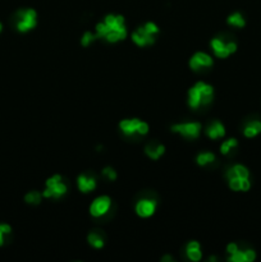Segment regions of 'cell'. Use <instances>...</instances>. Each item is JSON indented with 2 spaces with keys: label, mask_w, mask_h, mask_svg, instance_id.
<instances>
[{
  "label": "cell",
  "mask_w": 261,
  "mask_h": 262,
  "mask_svg": "<svg viewBox=\"0 0 261 262\" xmlns=\"http://www.w3.org/2000/svg\"><path fill=\"white\" fill-rule=\"evenodd\" d=\"M96 35L112 44L124 40L128 35L124 17L121 14H108L104 21L96 24Z\"/></svg>",
  "instance_id": "6da1fadb"
},
{
  "label": "cell",
  "mask_w": 261,
  "mask_h": 262,
  "mask_svg": "<svg viewBox=\"0 0 261 262\" xmlns=\"http://www.w3.org/2000/svg\"><path fill=\"white\" fill-rule=\"evenodd\" d=\"M214 97V88L211 85L206 82H197L188 90V106L191 109H197L202 105H209Z\"/></svg>",
  "instance_id": "7a4b0ae2"
},
{
  "label": "cell",
  "mask_w": 261,
  "mask_h": 262,
  "mask_svg": "<svg viewBox=\"0 0 261 262\" xmlns=\"http://www.w3.org/2000/svg\"><path fill=\"white\" fill-rule=\"evenodd\" d=\"M67 191H68V187H67L66 183L63 182L62 175L55 174L45 182V190L42 192V197L59 200L67 193Z\"/></svg>",
  "instance_id": "3957f363"
},
{
  "label": "cell",
  "mask_w": 261,
  "mask_h": 262,
  "mask_svg": "<svg viewBox=\"0 0 261 262\" xmlns=\"http://www.w3.org/2000/svg\"><path fill=\"white\" fill-rule=\"evenodd\" d=\"M119 128L124 136L133 137V136H145L149 133V124L146 122H142L133 118V119H124L119 123Z\"/></svg>",
  "instance_id": "277c9868"
},
{
  "label": "cell",
  "mask_w": 261,
  "mask_h": 262,
  "mask_svg": "<svg viewBox=\"0 0 261 262\" xmlns=\"http://www.w3.org/2000/svg\"><path fill=\"white\" fill-rule=\"evenodd\" d=\"M201 123L199 122H185V123H177L171 127V131L173 133H178L182 137L187 140H195L201 133Z\"/></svg>",
  "instance_id": "5b68a950"
},
{
  "label": "cell",
  "mask_w": 261,
  "mask_h": 262,
  "mask_svg": "<svg viewBox=\"0 0 261 262\" xmlns=\"http://www.w3.org/2000/svg\"><path fill=\"white\" fill-rule=\"evenodd\" d=\"M17 30L19 32H28L37 26V13L35 9H21L17 13Z\"/></svg>",
  "instance_id": "8992f818"
},
{
  "label": "cell",
  "mask_w": 261,
  "mask_h": 262,
  "mask_svg": "<svg viewBox=\"0 0 261 262\" xmlns=\"http://www.w3.org/2000/svg\"><path fill=\"white\" fill-rule=\"evenodd\" d=\"M210 46L212 49V52H214V55L218 56L220 59H226L230 55V54H233V52H237V44L233 41L226 42L224 40L219 37L212 38L211 41H210Z\"/></svg>",
  "instance_id": "52a82bcc"
},
{
  "label": "cell",
  "mask_w": 261,
  "mask_h": 262,
  "mask_svg": "<svg viewBox=\"0 0 261 262\" xmlns=\"http://www.w3.org/2000/svg\"><path fill=\"white\" fill-rule=\"evenodd\" d=\"M112 207V200L109 196H100L92 201L90 205V214L94 217H103L106 215Z\"/></svg>",
  "instance_id": "ba28073f"
},
{
  "label": "cell",
  "mask_w": 261,
  "mask_h": 262,
  "mask_svg": "<svg viewBox=\"0 0 261 262\" xmlns=\"http://www.w3.org/2000/svg\"><path fill=\"white\" fill-rule=\"evenodd\" d=\"M157 209V202L153 198H141L137 201L136 206H135V211L139 217L147 219V217L153 216L155 214V211Z\"/></svg>",
  "instance_id": "9c48e42d"
},
{
  "label": "cell",
  "mask_w": 261,
  "mask_h": 262,
  "mask_svg": "<svg viewBox=\"0 0 261 262\" xmlns=\"http://www.w3.org/2000/svg\"><path fill=\"white\" fill-rule=\"evenodd\" d=\"M132 41L139 48L150 46L155 42V35L151 34L145 26H142V27L137 28L136 31H133Z\"/></svg>",
  "instance_id": "30bf717a"
},
{
  "label": "cell",
  "mask_w": 261,
  "mask_h": 262,
  "mask_svg": "<svg viewBox=\"0 0 261 262\" xmlns=\"http://www.w3.org/2000/svg\"><path fill=\"white\" fill-rule=\"evenodd\" d=\"M214 64L211 56L202 52H195L190 59V68L192 70H199L200 68H210Z\"/></svg>",
  "instance_id": "8fae6325"
},
{
  "label": "cell",
  "mask_w": 261,
  "mask_h": 262,
  "mask_svg": "<svg viewBox=\"0 0 261 262\" xmlns=\"http://www.w3.org/2000/svg\"><path fill=\"white\" fill-rule=\"evenodd\" d=\"M77 186H78V190L82 192V193H90L92 191L96 188V179H95L92 175H88V174H81L77 178Z\"/></svg>",
  "instance_id": "7c38bea8"
},
{
  "label": "cell",
  "mask_w": 261,
  "mask_h": 262,
  "mask_svg": "<svg viewBox=\"0 0 261 262\" xmlns=\"http://www.w3.org/2000/svg\"><path fill=\"white\" fill-rule=\"evenodd\" d=\"M256 260V252L254 249H238L236 253L228 256L230 262H252Z\"/></svg>",
  "instance_id": "4fadbf2b"
},
{
  "label": "cell",
  "mask_w": 261,
  "mask_h": 262,
  "mask_svg": "<svg viewBox=\"0 0 261 262\" xmlns=\"http://www.w3.org/2000/svg\"><path fill=\"white\" fill-rule=\"evenodd\" d=\"M205 133L210 140H218V138H222L226 136V127L219 121H214L208 125V128L205 129Z\"/></svg>",
  "instance_id": "5bb4252c"
},
{
  "label": "cell",
  "mask_w": 261,
  "mask_h": 262,
  "mask_svg": "<svg viewBox=\"0 0 261 262\" xmlns=\"http://www.w3.org/2000/svg\"><path fill=\"white\" fill-rule=\"evenodd\" d=\"M186 255H187L188 260H191L193 262H197L202 259L201 245L197 241H191L186 245Z\"/></svg>",
  "instance_id": "9a60e30c"
},
{
  "label": "cell",
  "mask_w": 261,
  "mask_h": 262,
  "mask_svg": "<svg viewBox=\"0 0 261 262\" xmlns=\"http://www.w3.org/2000/svg\"><path fill=\"white\" fill-rule=\"evenodd\" d=\"M229 183V188L232 191H242V192H247L251 188L250 178H230L228 179Z\"/></svg>",
  "instance_id": "2e32d148"
},
{
  "label": "cell",
  "mask_w": 261,
  "mask_h": 262,
  "mask_svg": "<svg viewBox=\"0 0 261 262\" xmlns=\"http://www.w3.org/2000/svg\"><path fill=\"white\" fill-rule=\"evenodd\" d=\"M165 152V146L161 143H151L145 147V154L151 160H159Z\"/></svg>",
  "instance_id": "e0dca14e"
},
{
  "label": "cell",
  "mask_w": 261,
  "mask_h": 262,
  "mask_svg": "<svg viewBox=\"0 0 261 262\" xmlns=\"http://www.w3.org/2000/svg\"><path fill=\"white\" fill-rule=\"evenodd\" d=\"M230 178H250V172L244 165L236 164L226 172V179Z\"/></svg>",
  "instance_id": "ac0fdd59"
},
{
  "label": "cell",
  "mask_w": 261,
  "mask_h": 262,
  "mask_svg": "<svg viewBox=\"0 0 261 262\" xmlns=\"http://www.w3.org/2000/svg\"><path fill=\"white\" fill-rule=\"evenodd\" d=\"M261 133V121H251L244 128V136L247 138H254Z\"/></svg>",
  "instance_id": "d6986e66"
},
{
  "label": "cell",
  "mask_w": 261,
  "mask_h": 262,
  "mask_svg": "<svg viewBox=\"0 0 261 262\" xmlns=\"http://www.w3.org/2000/svg\"><path fill=\"white\" fill-rule=\"evenodd\" d=\"M226 23L237 28H244V26H246V21H244V16H242L240 12H236V13L230 14L229 17L226 18Z\"/></svg>",
  "instance_id": "ffe728a7"
},
{
  "label": "cell",
  "mask_w": 261,
  "mask_h": 262,
  "mask_svg": "<svg viewBox=\"0 0 261 262\" xmlns=\"http://www.w3.org/2000/svg\"><path fill=\"white\" fill-rule=\"evenodd\" d=\"M87 242H88V245H90L91 247H94V248L96 249H100L104 247V239H103V237H101L99 233H96V231H92V233L87 235Z\"/></svg>",
  "instance_id": "44dd1931"
},
{
  "label": "cell",
  "mask_w": 261,
  "mask_h": 262,
  "mask_svg": "<svg viewBox=\"0 0 261 262\" xmlns=\"http://www.w3.org/2000/svg\"><path fill=\"white\" fill-rule=\"evenodd\" d=\"M214 161H215V155L209 151L200 152L197 157H196V162H197L200 166L209 165V164H211V162Z\"/></svg>",
  "instance_id": "7402d4cb"
},
{
  "label": "cell",
  "mask_w": 261,
  "mask_h": 262,
  "mask_svg": "<svg viewBox=\"0 0 261 262\" xmlns=\"http://www.w3.org/2000/svg\"><path fill=\"white\" fill-rule=\"evenodd\" d=\"M237 146H238V141H237L236 138H229V140H226V141H224L223 143L220 145V152H222L223 155H228Z\"/></svg>",
  "instance_id": "603a6c76"
},
{
  "label": "cell",
  "mask_w": 261,
  "mask_h": 262,
  "mask_svg": "<svg viewBox=\"0 0 261 262\" xmlns=\"http://www.w3.org/2000/svg\"><path fill=\"white\" fill-rule=\"evenodd\" d=\"M41 198L42 193H38L37 191H31V192H28V193L25 196L26 202L31 205H38L41 202Z\"/></svg>",
  "instance_id": "cb8c5ba5"
},
{
  "label": "cell",
  "mask_w": 261,
  "mask_h": 262,
  "mask_svg": "<svg viewBox=\"0 0 261 262\" xmlns=\"http://www.w3.org/2000/svg\"><path fill=\"white\" fill-rule=\"evenodd\" d=\"M98 35H96V32H90L87 31L85 32L84 36H82V38H81V44H82V46H90L92 42L95 41V40H98Z\"/></svg>",
  "instance_id": "d4e9b609"
},
{
  "label": "cell",
  "mask_w": 261,
  "mask_h": 262,
  "mask_svg": "<svg viewBox=\"0 0 261 262\" xmlns=\"http://www.w3.org/2000/svg\"><path fill=\"white\" fill-rule=\"evenodd\" d=\"M103 175H104L108 180H112V182L117 179V172L113 169L112 166H106V168H104V170H103Z\"/></svg>",
  "instance_id": "484cf974"
},
{
  "label": "cell",
  "mask_w": 261,
  "mask_h": 262,
  "mask_svg": "<svg viewBox=\"0 0 261 262\" xmlns=\"http://www.w3.org/2000/svg\"><path fill=\"white\" fill-rule=\"evenodd\" d=\"M11 231H12L11 225L0 224V245H3L4 243V235L9 234Z\"/></svg>",
  "instance_id": "4316f807"
},
{
  "label": "cell",
  "mask_w": 261,
  "mask_h": 262,
  "mask_svg": "<svg viewBox=\"0 0 261 262\" xmlns=\"http://www.w3.org/2000/svg\"><path fill=\"white\" fill-rule=\"evenodd\" d=\"M238 249H240V247H238V245H236V243H229V245H226V253H228V255H233Z\"/></svg>",
  "instance_id": "83f0119b"
},
{
  "label": "cell",
  "mask_w": 261,
  "mask_h": 262,
  "mask_svg": "<svg viewBox=\"0 0 261 262\" xmlns=\"http://www.w3.org/2000/svg\"><path fill=\"white\" fill-rule=\"evenodd\" d=\"M161 261H174V259L172 256H164V257H161Z\"/></svg>",
  "instance_id": "f1b7e54d"
},
{
  "label": "cell",
  "mask_w": 261,
  "mask_h": 262,
  "mask_svg": "<svg viewBox=\"0 0 261 262\" xmlns=\"http://www.w3.org/2000/svg\"><path fill=\"white\" fill-rule=\"evenodd\" d=\"M1 28H3V27H1V23H0V31H1Z\"/></svg>",
  "instance_id": "f546056e"
}]
</instances>
